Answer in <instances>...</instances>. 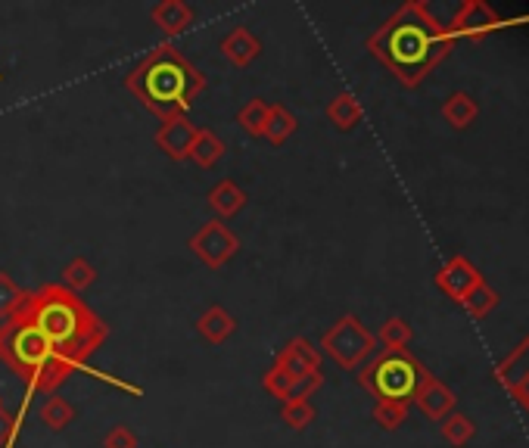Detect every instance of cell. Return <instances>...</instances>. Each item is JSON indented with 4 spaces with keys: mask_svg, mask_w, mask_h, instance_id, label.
Segmentation results:
<instances>
[{
    "mask_svg": "<svg viewBox=\"0 0 529 448\" xmlns=\"http://www.w3.org/2000/svg\"><path fill=\"white\" fill-rule=\"evenodd\" d=\"M452 47L455 41L449 25L439 22L427 4H414V0L402 4L368 38L371 56H377L405 88H417L452 53Z\"/></svg>",
    "mask_w": 529,
    "mask_h": 448,
    "instance_id": "cell-1",
    "label": "cell"
},
{
    "mask_svg": "<svg viewBox=\"0 0 529 448\" xmlns=\"http://www.w3.org/2000/svg\"><path fill=\"white\" fill-rule=\"evenodd\" d=\"M16 321L32 324L72 368H85L88 358L106 343L109 327L94 308L63 284H44L25 296Z\"/></svg>",
    "mask_w": 529,
    "mask_h": 448,
    "instance_id": "cell-2",
    "label": "cell"
},
{
    "mask_svg": "<svg viewBox=\"0 0 529 448\" xmlns=\"http://www.w3.org/2000/svg\"><path fill=\"white\" fill-rule=\"evenodd\" d=\"M125 88L141 100L144 109L165 122L187 116L190 106L206 91V75L175 44H159L125 75Z\"/></svg>",
    "mask_w": 529,
    "mask_h": 448,
    "instance_id": "cell-3",
    "label": "cell"
},
{
    "mask_svg": "<svg viewBox=\"0 0 529 448\" xmlns=\"http://www.w3.org/2000/svg\"><path fill=\"white\" fill-rule=\"evenodd\" d=\"M0 361L38 392H57L72 374V364L53 349L44 336L25 321H4L0 324Z\"/></svg>",
    "mask_w": 529,
    "mask_h": 448,
    "instance_id": "cell-4",
    "label": "cell"
},
{
    "mask_svg": "<svg viewBox=\"0 0 529 448\" xmlns=\"http://www.w3.org/2000/svg\"><path fill=\"white\" fill-rule=\"evenodd\" d=\"M430 377V371L417 361L408 349H383L380 355H371L358 368V383L365 386L377 402H402L411 405L421 383Z\"/></svg>",
    "mask_w": 529,
    "mask_h": 448,
    "instance_id": "cell-5",
    "label": "cell"
},
{
    "mask_svg": "<svg viewBox=\"0 0 529 448\" xmlns=\"http://www.w3.org/2000/svg\"><path fill=\"white\" fill-rule=\"evenodd\" d=\"M321 349L337 361L343 371H358L361 364L377 352V336L355 315H343L337 324H330L324 330Z\"/></svg>",
    "mask_w": 529,
    "mask_h": 448,
    "instance_id": "cell-6",
    "label": "cell"
},
{
    "mask_svg": "<svg viewBox=\"0 0 529 448\" xmlns=\"http://www.w3.org/2000/svg\"><path fill=\"white\" fill-rule=\"evenodd\" d=\"M190 249L206 268L221 271L240 252V237L228 228L225 221L215 218V221H206L203 228L190 237Z\"/></svg>",
    "mask_w": 529,
    "mask_h": 448,
    "instance_id": "cell-7",
    "label": "cell"
},
{
    "mask_svg": "<svg viewBox=\"0 0 529 448\" xmlns=\"http://www.w3.org/2000/svg\"><path fill=\"white\" fill-rule=\"evenodd\" d=\"M501 22H505V19H501L489 4H483V0H467V4L452 16V22H445V25H449V35L458 44L461 38L483 41L486 35L498 32Z\"/></svg>",
    "mask_w": 529,
    "mask_h": 448,
    "instance_id": "cell-8",
    "label": "cell"
},
{
    "mask_svg": "<svg viewBox=\"0 0 529 448\" xmlns=\"http://www.w3.org/2000/svg\"><path fill=\"white\" fill-rule=\"evenodd\" d=\"M495 377L517 399V405L529 414V336L498 364Z\"/></svg>",
    "mask_w": 529,
    "mask_h": 448,
    "instance_id": "cell-9",
    "label": "cell"
},
{
    "mask_svg": "<svg viewBox=\"0 0 529 448\" xmlns=\"http://www.w3.org/2000/svg\"><path fill=\"white\" fill-rule=\"evenodd\" d=\"M480 284H483L480 268L473 265L470 259H464V256H452L449 262L439 268V274H436V287L445 296H449V299H455V302H464L467 293L473 287H480Z\"/></svg>",
    "mask_w": 529,
    "mask_h": 448,
    "instance_id": "cell-10",
    "label": "cell"
},
{
    "mask_svg": "<svg viewBox=\"0 0 529 448\" xmlns=\"http://www.w3.org/2000/svg\"><path fill=\"white\" fill-rule=\"evenodd\" d=\"M197 125H193L187 116H175V119H165L162 128L156 131V147L175 159V162H184L190 156V147H193V140H197Z\"/></svg>",
    "mask_w": 529,
    "mask_h": 448,
    "instance_id": "cell-11",
    "label": "cell"
},
{
    "mask_svg": "<svg viewBox=\"0 0 529 448\" xmlns=\"http://www.w3.org/2000/svg\"><path fill=\"white\" fill-rule=\"evenodd\" d=\"M274 368L287 371L290 377L315 374V371H321V352H318L309 340H302V336H296V340H290L281 352H277Z\"/></svg>",
    "mask_w": 529,
    "mask_h": 448,
    "instance_id": "cell-12",
    "label": "cell"
},
{
    "mask_svg": "<svg viewBox=\"0 0 529 448\" xmlns=\"http://www.w3.org/2000/svg\"><path fill=\"white\" fill-rule=\"evenodd\" d=\"M414 402H417V408H421L430 420H436V424H442V420L449 417V414L455 411V405H458L455 392L445 386L439 377H433V374L421 383V389H417Z\"/></svg>",
    "mask_w": 529,
    "mask_h": 448,
    "instance_id": "cell-13",
    "label": "cell"
},
{
    "mask_svg": "<svg viewBox=\"0 0 529 448\" xmlns=\"http://www.w3.org/2000/svg\"><path fill=\"white\" fill-rule=\"evenodd\" d=\"M259 53H262V41L246 25H237L234 32L221 38V56L237 69H246L253 60H259Z\"/></svg>",
    "mask_w": 529,
    "mask_h": 448,
    "instance_id": "cell-14",
    "label": "cell"
},
{
    "mask_svg": "<svg viewBox=\"0 0 529 448\" xmlns=\"http://www.w3.org/2000/svg\"><path fill=\"white\" fill-rule=\"evenodd\" d=\"M193 16L197 13H193V7H187L184 0H162V4L150 10V22L169 38H178L181 32H187L193 25Z\"/></svg>",
    "mask_w": 529,
    "mask_h": 448,
    "instance_id": "cell-15",
    "label": "cell"
},
{
    "mask_svg": "<svg viewBox=\"0 0 529 448\" xmlns=\"http://www.w3.org/2000/svg\"><path fill=\"white\" fill-rule=\"evenodd\" d=\"M197 330H200V336H203L206 343L221 346V343H228L231 336H234L237 318L228 312L225 305H209L206 312L200 315V321H197Z\"/></svg>",
    "mask_w": 529,
    "mask_h": 448,
    "instance_id": "cell-16",
    "label": "cell"
},
{
    "mask_svg": "<svg viewBox=\"0 0 529 448\" xmlns=\"http://www.w3.org/2000/svg\"><path fill=\"white\" fill-rule=\"evenodd\" d=\"M243 206H246V190H243L237 181H231V178L218 181V184L209 190V209L218 215V221L234 218Z\"/></svg>",
    "mask_w": 529,
    "mask_h": 448,
    "instance_id": "cell-17",
    "label": "cell"
},
{
    "mask_svg": "<svg viewBox=\"0 0 529 448\" xmlns=\"http://www.w3.org/2000/svg\"><path fill=\"white\" fill-rule=\"evenodd\" d=\"M327 119L333 128H340V131H352L361 125V119H365V109H361V103L355 100V94L343 91L337 94L330 103H327Z\"/></svg>",
    "mask_w": 529,
    "mask_h": 448,
    "instance_id": "cell-18",
    "label": "cell"
},
{
    "mask_svg": "<svg viewBox=\"0 0 529 448\" xmlns=\"http://www.w3.org/2000/svg\"><path fill=\"white\" fill-rule=\"evenodd\" d=\"M477 116H480V106L470 94H452L442 103V119L452 128H470L473 122H477Z\"/></svg>",
    "mask_w": 529,
    "mask_h": 448,
    "instance_id": "cell-19",
    "label": "cell"
},
{
    "mask_svg": "<svg viewBox=\"0 0 529 448\" xmlns=\"http://www.w3.org/2000/svg\"><path fill=\"white\" fill-rule=\"evenodd\" d=\"M296 116L293 112L284 106V103H274L271 109H268V125H265V140L268 144H274V147H281V144H287L290 140V134L296 131Z\"/></svg>",
    "mask_w": 529,
    "mask_h": 448,
    "instance_id": "cell-20",
    "label": "cell"
},
{
    "mask_svg": "<svg viewBox=\"0 0 529 448\" xmlns=\"http://www.w3.org/2000/svg\"><path fill=\"white\" fill-rule=\"evenodd\" d=\"M221 156H225V144H221V137L215 131H209V128H200L187 159H193L200 168H212Z\"/></svg>",
    "mask_w": 529,
    "mask_h": 448,
    "instance_id": "cell-21",
    "label": "cell"
},
{
    "mask_svg": "<svg viewBox=\"0 0 529 448\" xmlns=\"http://www.w3.org/2000/svg\"><path fill=\"white\" fill-rule=\"evenodd\" d=\"M439 433H442V439L449 442V445H455V448H464L473 436H477V424L467 417V414H461V411H452L449 417L442 420L439 424Z\"/></svg>",
    "mask_w": 529,
    "mask_h": 448,
    "instance_id": "cell-22",
    "label": "cell"
},
{
    "mask_svg": "<svg viewBox=\"0 0 529 448\" xmlns=\"http://www.w3.org/2000/svg\"><path fill=\"white\" fill-rule=\"evenodd\" d=\"M268 109H271V103L253 97L249 103L240 106V112H237V125H240L249 137H262V134H265V125H268Z\"/></svg>",
    "mask_w": 529,
    "mask_h": 448,
    "instance_id": "cell-23",
    "label": "cell"
},
{
    "mask_svg": "<svg viewBox=\"0 0 529 448\" xmlns=\"http://www.w3.org/2000/svg\"><path fill=\"white\" fill-rule=\"evenodd\" d=\"M94 280H97V268H94L85 256L72 259V262L63 268V287L72 290V293L88 290V287L94 284Z\"/></svg>",
    "mask_w": 529,
    "mask_h": 448,
    "instance_id": "cell-24",
    "label": "cell"
},
{
    "mask_svg": "<svg viewBox=\"0 0 529 448\" xmlns=\"http://www.w3.org/2000/svg\"><path fill=\"white\" fill-rule=\"evenodd\" d=\"M41 420H44V424L53 433H60V430H66L72 420H75V408L66 399H60L57 392H53V396L41 405Z\"/></svg>",
    "mask_w": 529,
    "mask_h": 448,
    "instance_id": "cell-25",
    "label": "cell"
},
{
    "mask_svg": "<svg viewBox=\"0 0 529 448\" xmlns=\"http://www.w3.org/2000/svg\"><path fill=\"white\" fill-rule=\"evenodd\" d=\"M25 296H29V290H22L7 271H0V318L10 321L22 308Z\"/></svg>",
    "mask_w": 529,
    "mask_h": 448,
    "instance_id": "cell-26",
    "label": "cell"
},
{
    "mask_svg": "<svg viewBox=\"0 0 529 448\" xmlns=\"http://www.w3.org/2000/svg\"><path fill=\"white\" fill-rule=\"evenodd\" d=\"M411 336H414V333H411V324H408V321H402V318H386L383 327H380V333H377V343H383V349L399 352V349H408Z\"/></svg>",
    "mask_w": 529,
    "mask_h": 448,
    "instance_id": "cell-27",
    "label": "cell"
},
{
    "mask_svg": "<svg viewBox=\"0 0 529 448\" xmlns=\"http://www.w3.org/2000/svg\"><path fill=\"white\" fill-rule=\"evenodd\" d=\"M461 305L467 308L470 318H486L489 312H495V308H498V293L483 280L480 287H473V290L467 293V299H464Z\"/></svg>",
    "mask_w": 529,
    "mask_h": 448,
    "instance_id": "cell-28",
    "label": "cell"
},
{
    "mask_svg": "<svg viewBox=\"0 0 529 448\" xmlns=\"http://www.w3.org/2000/svg\"><path fill=\"white\" fill-rule=\"evenodd\" d=\"M318 417V411H315V405L312 402H284L281 405V420L290 427V430H305L312 424V420Z\"/></svg>",
    "mask_w": 529,
    "mask_h": 448,
    "instance_id": "cell-29",
    "label": "cell"
},
{
    "mask_svg": "<svg viewBox=\"0 0 529 448\" xmlns=\"http://www.w3.org/2000/svg\"><path fill=\"white\" fill-rule=\"evenodd\" d=\"M374 420H377V427L393 433L408 420V405H402V402H377L374 405Z\"/></svg>",
    "mask_w": 529,
    "mask_h": 448,
    "instance_id": "cell-30",
    "label": "cell"
},
{
    "mask_svg": "<svg viewBox=\"0 0 529 448\" xmlns=\"http://www.w3.org/2000/svg\"><path fill=\"white\" fill-rule=\"evenodd\" d=\"M299 377H290L287 371H281V368H274L271 364V371L262 377V386H265V392L271 399H281V402H287L290 399V392H293V383H296Z\"/></svg>",
    "mask_w": 529,
    "mask_h": 448,
    "instance_id": "cell-31",
    "label": "cell"
},
{
    "mask_svg": "<svg viewBox=\"0 0 529 448\" xmlns=\"http://www.w3.org/2000/svg\"><path fill=\"white\" fill-rule=\"evenodd\" d=\"M22 411H25V405H22ZM22 411H7V408H0V448H13L16 433H19Z\"/></svg>",
    "mask_w": 529,
    "mask_h": 448,
    "instance_id": "cell-32",
    "label": "cell"
},
{
    "mask_svg": "<svg viewBox=\"0 0 529 448\" xmlns=\"http://www.w3.org/2000/svg\"><path fill=\"white\" fill-rule=\"evenodd\" d=\"M103 448H137V436L125 424H116L103 436Z\"/></svg>",
    "mask_w": 529,
    "mask_h": 448,
    "instance_id": "cell-33",
    "label": "cell"
},
{
    "mask_svg": "<svg viewBox=\"0 0 529 448\" xmlns=\"http://www.w3.org/2000/svg\"><path fill=\"white\" fill-rule=\"evenodd\" d=\"M0 408H4V396H0Z\"/></svg>",
    "mask_w": 529,
    "mask_h": 448,
    "instance_id": "cell-34",
    "label": "cell"
}]
</instances>
